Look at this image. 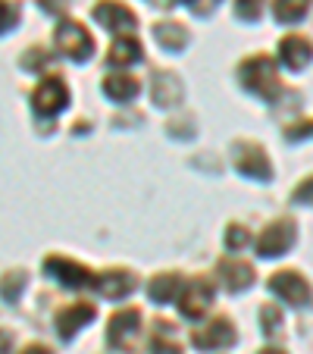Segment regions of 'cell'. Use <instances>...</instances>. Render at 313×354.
<instances>
[{
    "label": "cell",
    "instance_id": "obj_9",
    "mask_svg": "<svg viewBox=\"0 0 313 354\" xmlns=\"http://www.w3.org/2000/svg\"><path fill=\"white\" fill-rule=\"evenodd\" d=\"M13 22H16V7H13V3H3V0H0V32H7Z\"/></svg>",
    "mask_w": 313,
    "mask_h": 354
},
{
    "label": "cell",
    "instance_id": "obj_4",
    "mask_svg": "<svg viewBox=\"0 0 313 354\" xmlns=\"http://www.w3.org/2000/svg\"><path fill=\"white\" fill-rule=\"evenodd\" d=\"M91 317H94V310L88 308V304H79V308L63 310L60 314V335H73L75 329H79L85 320H91Z\"/></svg>",
    "mask_w": 313,
    "mask_h": 354
},
{
    "label": "cell",
    "instance_id": "obj_10",
    "mask_svg": "<svg viewBox=\"0 0 313 354\" xmlns=\"http://www.w3.org/2000/svg\"><path fill=\"white\" fill-rule=\"evenodd\" d=\"M7 351H10V335L0 333V354H7Z\"/></svg>",
    "mask_w": 313,
    "mask_h": 354
},
{
    "label": "cell",
    "instance_id": "obj_11",
    "mask_svg": "<svg viewBox=\"0 0 313 354\" xmlns=\"http://www.w3.org/2000/svg\"><path fill=\"white\" fill-rule=\"evenodd\" d=\"M28 354H47V351H44V348H32V351H28Z\"/></svg>",
    "mask_w": 313,
    "mask_h": 354
},
{
    "label": "cell",
    "instance_id": "obj_12",
    "mask_svg": "<svg viewBox=\"0 0 313 354\" xmlns=\"http://www.w3.org/2000/svg\"><path fill=\"white\" fill-rule=\"evenodd\" d=\"M267 354H279V351H267Z\"/></svg>",
    "mask_w": 313,
    "mask_h": 354
},
{
    "label": "cell",
    "instance_id": "obj_5",
    "mask_svg": "<svg viewBox=\"0 0 313 354\" xmlns=\"http://www.w3.org/2000/svg\"><path fill=\"white\" fill-rule=\"evenodd\" d=\"M97 19L100 22H107V26H122V28H129L132 26V13H129L126 7H120V3H104V7H97Z\"/></svg>",
    "mask_w": 313,
    "mask_h": 354
},
{
    "label": "cell",
    "instance_id": "obj_7",
    "mask_svg": "<svg viewBox=\"0 0 313 354\" xmlns=\"http://www.w3.org/2000/svg\"><path fill=\"white\" fill-rule=\"evenodd\" d=\"M135 54H138V44H135V41H120V44L113 47V60H116V63L135 60Z\"/></svg>",
    "mask_w": 313,
    "mask_h": 354
},
{
    "label": "cell",
    "instance_id": "obj_1",
    "mask_svg": "<svg viewBox=\"0 0 313 354\" xmlns=\"http://www.w3.org/2000/svg\"><path fill=\"white\" fill-rule=\"evenodd\" d=\"M63 107H66V85L60 79H44L35 91V110L50 116Z\"/></svg>",
    "mask_w": 313,
    "mask_h": 354
},
{
    "label": "cell",
    "instance_id": "obj_3",
    "mask_svg": "<svg viewBox=\"0 0 313 354\" xmlns=\"http://www.w3.org/2000/svg\"><path fill=\"white\" fill-rule=\"evenodd\" d=\"M47 270H50V273H60V282H66V286H85V282H91V273H85L82 267H75V263H69V261H50Z\"/></svg>",
    "mask_w": 313,
    "mask_h": 354
},
{
    "label": "cell",
    "instance_id": "obj_2",
    "mask_svg": "<svg viewBox=\"0 0 313 354\" xmlns=\"http://www.w3.org/2000/svg\"><path fill=\"white\" fill-rule=\"evenodd\" d=\"M57 41H60V47L66 50V54H73L75 60L88 57V50H91V38H88L75 22H66V26L57 28Z\"/></svg>",
    "mask_w": 313,
    "mask_h": 354
},
{
    "label": "cell",
    "instance_id": "obj_6",
    "mask_svg": "<svg viewBox=\"0 0 313 354\" xmlns=\"http://www.w3.org/2000/svg\"><path fill=\"white\" fill-rule=\"evenodd\" d=\"M304 10H307V0H279V3H276V16H279V19H288V22L304 16Z\"/></svg>",
    "mask_w": 313,
    "mask_h": 354
},
{
    "label": "cell",
    "instance_id": "obj_8",
    "mask_svg": "<svg viewBox=\"0 0 313 354\" xmlns=\"http://www.w3.org/2000/svg\"><path fill=\"white\" fill-rule=\"evenodd\" d=\"M132 91H135V82H129L126 75H120V79L107 82V94H113V97H129Z\"/></svg>",
    "mask_w": 313,
    "mask_h": 354
}]
</instances>
